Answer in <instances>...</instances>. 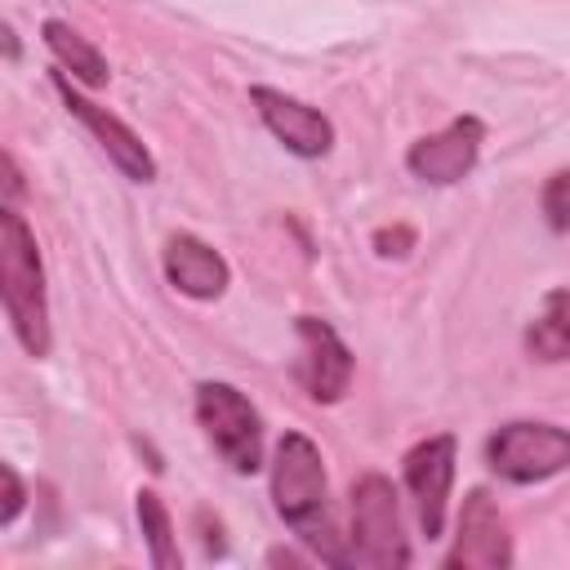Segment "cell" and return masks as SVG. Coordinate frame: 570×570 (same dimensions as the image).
<instances>
[{
	"label": "cell",
	"instance_id": "obj_9",
	"mask_svg": "<svg viewBox=\"0 0 570 570\" xmlns=\"http://www.w3.org/2000/svg\"><path fill=\"white\" fill-rule=\"evenodd\" d=\"M481 142H485V125L476 116H454L445 129L410 142L405 151V169L419 178V183H432V187H450L459 178H468L481 160Z\"/></svg>",
	"mask_w": 570,
	"mask_h": 570
},
{
	"label": "cell",
	"instance_id": "obj_14",
	"mask_svg": "<svg viewBox=\"0 0 570 570\" xmlns=\"http://www.w3.org/2000/svg\"><path fill=\"white\" fill-rule=\"evenodd\" d=\"M525 352L534 361H570V289L543 294V312L525 330Z\"/></svg>",
	"mask_w": 570,
	"mask_h": 570
},
{
	"label": "cell",
	"instance_id": "obj_16",
	"mask_svg": "<svg viewBox=\"0 0 570 570\" xmlns=\"http://www.w3.org/2000/svg\"><path fill=\"white\" fill-rule=\"evenodd\" d=\"M539 205H543V218H548V227H552L557 236L570 232V169H557V174L543 183Z\"/></svg>",
	"mask_w": 570,
	"mask_h": 570
},
{
	"label": "cell",
	"instance_id": "obj_15",
	"mask_svg": "<svg viewBox=\"0 0 570 570\" xmlns=\"http://www.w3.org/2000/svg\"><path fill=\"white\" fill-rule=\"evenodd\" d=\"M134 512H138V525H142L151 566H156V570H178L183 557H178L174 521H169V508L160 503V494H156V490H138V494H134Z\"/></svg>",
	"mask_w": 570,
	"mask_h": 570
},
{
	"label": "cell",
	"instance_id": "obj_6",
	"mask_svg": "<svg viewBox=\"0 0 570 570\" xmlns=\"http://www.w3.org/2000/svg\"><path fill=\"white\" fill-rule=\"evenodd\" d=\"M53 89H58L62 107L98 138V147L107 151V160H111L129 183H151V178H156V156L147 151V142H142L120 116H111L107 107H98L94 98H85V94L71 85V76H67L62 67L53 71Z\"/></svg>",
	"mask_w": 570,
	"mask_h": 570
},
{
	"label": "cell",
	"instance_id": "obj_4",
	"mask_svg": "<svg viewBox=\"0 0 570 570\" xmlns=\"http://www.w3.org/2000/svg\"><path fill=\"white\" fill-rule=\"evenodd\" d=\"M196 423L205 428L209 445L223 454V463L240 476H254L263 468V419L249 405V396L232 383H200L196 387Z\"/></svg>",
	"mask_w": 570,
	"mask_h": 570
},
{
	"label": "cell",
	"instance_id": "obj_13",
	"mask_svg": "<svg viewBox=\"0 0 570 570\" xmlns=\"http://www.w3.org/2000/svg\"><path fill=\"white\" fill-rule=\"evenodd\" d=\"M40 36H45V45H49V53L58 58V67L62 71H71V80L76 85H85V89H102L107 80H111V67H107V58L71 27V22H62V18H49L45 27H40Z\"/></svg>",
	"mask_w": 570,
	"mask_h": 570
},
{
	"label": "cell",
	"instance_id": "obj_7",
	"mask_svg": "<svg viewBox=\"0 0 570 570\" xmlns=\"http://www.w3.org/2000/svg\"><path fill=\"white\" fill-rule=\"evenodd\" d=\"M294 334H298V361H294V379L303 383V392L321 405H334L347 387H352V352L347 343L338 338V330L321 316H298L294 321Z\"/></svg>",
	"mask_w": 570,
	"mask_h": 570
},
{
	"label": "cell",
	"instance_id": "obj_20",
	"mask_svg": "<svg viewBox=\"0 0 570 570\" xmlns=\"http://www.w3.org/2000/svg\"><path fill=\"white\" fill-rule=\"evenodd\" d=\"M4 53H9V62L18 58V40H13V27H4Z\"/></svg>",
	"mask_w": 570,
	"mask_h": 570
},
{
	"label": "cell",
	"instance_id": "obj_5",
	"mask_svg": "<svg viewBox=\"0 0 570 570\" xmlns=\"http://www.w3.org/2000/svg\"><path fill=\"white\" fill-rule=\"evenodd\" d=\"M485 463L494 476H503L512 485L548 481L570 468V428L534 423V419L503 423L485 441Z\"/></svg>",
	"mask_w": 570,
	"mask_h": 570
},
{
	"label": "cell",
	"instance_id": "obj_17",
	"mask_svg": "<svg viewBox=\"0 0 570 570\" xmlns=\"http://www.w3.org/2000/svg\"><path fill=\"white\" fill-rule=\"evenodd\" d=\"M0 476H4V508H0V525H13V521H18V512H22V503H27V485H22V476L13 472V463H0Z\"/></svg>",
	"mask_w": 570,
	"mask_h": 570
},
{
	"label": "cell",
	"instance_id": "obj_1",
	"mask_svg": "<svg viewBox=\"0 0 570 570\" xmlns=\"http://www.w3.org/2000/svg\"><path fill=\"white\" fill-rule=\"evenodd\" d=\"M272 503L276 517L325 561L347 566V548L338 539L334 512H330V476L321 463V450L303 432H285L272 450Z\"/></svg>",
	"mask_w": 570,
	"mask_h": 570
},
{
	"label": "cell",
	"instance_id": "obj_12",
	"mask_svg": "<svg viewBox=\"0 0 570 570\" xmlns=\"http://www.w3.org/2000/svg\"><path fill=\"white\" fill-rule=\"evenodd\" d=\"M160 263H165V281H169L178 294L196 298V303L223 298V289H227V281H232L227 258H223L209 240H200V236H191V232H174V236L165 240Z\"/></svg>",
	"mask_w": 570,
	"mask_h": 570
},
{
	"label": "cell",
	"instance_id": "obj_10",
	"mask_svg": "<svg viewBox=\"0 0 570 570\" xmlns=\"http://www.w3.org/2000/svg\"><path fill=\"white\" fill-rule=\"evenodd\" d=\"M454 454H459L454 436L436 432V436L419 441L401 463L405 490L414 494V512H419V525H423L428 539L445 534V499H450V485H454Z\"/></svg>",
	"mask_w": 570,
	"mask_h": 570
},
{
	"label": "cell",
	"instance_id": "obj_19",
	"mask_svg": "<svg viewBox=\"0 0 570 570\" xmlns=\"http://www.w3.org/2000/svg\"><path fill=\"white\" fill-rule=\"evenodd\" d=\"M4 187H9V200L22 191V178H18V165H13V156H4Z\"/></svg>",
	"mask_w": 570,
	"mask_h": 570
},
{
	"label": "cell",
	"instance_id": "obj_2",
	"mask_svg": "<svg viewBox=\"0 0 570 570\" xmlns=\"http://www.w3.org/2000/svg\"><path fill=\"white\" fill-rule=\"evenodd\" d=\"M0 294L4 316L13 325V338L27 356H49L53 330H49V294H45V263L36 249L31 227L13 205L0 209Z\"/></svg>",
	"mask_w": 570,
	"mask_h": 570
},
{
	"label": "cell",
	"instance_id": "obj_18",
	"mask_svg": "<svg viewBox=\"0 0 570 570\" xmlns=\"http://www.w3.org/2000/svg\"><path fill=\"white\" fill-rule=\"evenodd\" d=\"M374 249H379V258H405L414 249V232L410 227H383V232H374Z\"/></svg>",
	"mask_w": 570,
	"mask_h": 570
},
{
	"label": "cell",
	"instance_id": "obj_8",
	"mask_svg": "<svg viewBox=\"0 0 570 570\" xmlns=\"http://www.w3.org/2000/svg\"><path fill=\"white\" fill-rule=\"evenodd\" d=\"M441 566L445 570H508L512 566V534L485 490H468L459 508L454 548L445 552Z\"/></svg>",
	"mask_w": 570,
	"mask_h": 570
},
{
	"label": "cell",
	"instance_id": "obj_3",
	"mask_svg": "<svg viewBox=\"0 0 570 570\" xmlns=\"http://www.w3.org/2000/svg\"><path fill=\"white\" fill-rule=\"evenodd\" d=\"M347 566H370V570H401V566H410L401 503H396V490H392V481L383 472H365L352 485Z\"/></svg>",
	"mask_w": 570,
	"mask_h": 570
},
{
	"label": "cell",
	"instance_id": "obj_11",
	"mask_svg": "<svg viewBox=\"0 0 570 570\" xmlns=\"http://www.w3.org/2000/svg\"><path fill=\"white\" fill-rule=\"evenodd\" d=\"M249 102L258 107V120L272 129V138H276L285 151H294V156H303V160L330 156V147H334V125H330L325 111H316V107H307L303 98H289V94H281V89H272V85H254V89H249Z\"/></svg>",
	"mask_w": 570,
	"mask_h": 570
}]
</instances>
